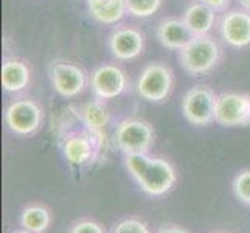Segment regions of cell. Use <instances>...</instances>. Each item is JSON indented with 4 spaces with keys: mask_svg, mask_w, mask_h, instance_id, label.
<instances>
[{
    "mask_svg": "<svg viewBox=\"0 0 250 233\" xmlns=\"http://www.w3.org/2000/svg\"><path fill=\"white\" fill-rule=\"evenodd\" d=\"M112 233H151L146 224L137 218H127L120 221L112 230Z\"/></svg>",
    "mask_w": 250,
    "mask_h": 233,
    "instance_id": "obj_21",
    "label": "cell"
},
{
    "mask_svg": "<svg viewBox=\"0 0 250 233\" xmlns=\"http://www.w3.org/2000/svg\"><path fill=\"white\" fill-rule=\"evenodd\" d=\"M221 47L208 34L196 36L189 44L179 51V63L191 76H199L211 72L221 61Z\"/></svg>",
    "mask_w": 250,
    "mask_h": 233,
    "instance_id": "obj_3",
    "label": "cell"
},
{
    "mask_svg": "<svg viewBox=\"0 0 250 233\" xmlns=\"http://www.w3.org/2000/svg\"><path fill=\"white\" fill-rule=\"evenodd\" d=\"M51 222L50 212L42 205H30L21 214V224L23 229L34 233L45 232Z\"/></svg>",
    "mask_w": 250,
    "mask_h": 233,
    "instance_id": "obj_18",
    "label": "cell"
},
{
    "mask_svg": "<svg viewBox=\"0 0 250 233\" xmlns=\"http://www.w3.org/2000/svg\"><path fill=\"white\" fill-rule=\"evenodd\" d=\"M157 233H189V232L179 226H163L157 230Z\"/></svg>",
    "mask_w": 250,
    "mask_h": 233,
    "instance_id": "obj_24",
    "label": "cell"
},
{
    "mask_svg": "<svg viewBox=\"0 0 250 233\" xmlns=\"http://www.w3.org/2000/svg\"><path fill=\"white\" fill-rule=\"evenodd\" d=\"M145 48V38L140 30L134 27H120L109 38V50L120 61H131L139 58Z\"/></svg>",
    "mask_w": 250,
    "mask_h": 233,
    "instance_id": "obj_12",
    "label": "cell"
},
{
    "mask_svg": "<svg viewBox=\"0 0 250 233\" xmlns=\"http://www.w3.org/2000/svg\"><path fill=\"white\" fill-rule=\"evenodd\" d=\"M125 165L139 187L149 196H163L176 185L177 174L174 167L162 157L127 154L125 155Z\"/></svg>",
    "mask_w": 250,
    "mask_h": 233,
    "instance_id": "obj_1",
    "label": "cell"
},
{
    "mask_svg": "<svg viewBox=\"0 0 250 233\" xmlns=\"http://www.w3.org/2000/svg\"><path fill=\"white\" fill-rule=\"evenodd\" d=\"M115 145L125 155L148 154L154 145V129L145 120L126 118L117 125Z\"/></svg>",
    "mask_w": 250,
    "mask_h": 233,
    "instance_id": "obj_4",
    "label": "cell"
},
{
    "mask_svg": "<svg viewBox=\"0 0 250 233\" xmlns=\"http://www.w3.org/2000/svg\"><path fill=\"white\" fill-rule=\"evenodd\" d=\"M104 145L103 131H93L84 123L81 127L67 131L62 137V154L73 167L90 165L98 159Z\"/></svg>",
    "mask_w": 250,
    "mask_h": 233,
    "instance_id": "obj_2",
    "label": "cell"
},
{
    "mask_svg": "<svg viewBox=\"0 0 250 233\" xmlns=\"http://www.w3.org/2000/svg\"><path fill=\"white\" fill-rule=\"evenodd\" d=\"M174 84V76L172 70L160 63H152L146 65L139 80H137V93L149 103H162L165 101L172 90Z\"/></svg>",
    "mask_w": 250,
    "mask_h": 233,
    "instance_id": "obj_6",
    "label": "cell"
},
{
    "mask_svg": "<svg viewBox=\"0 0 250 233\" xmlns=\"http://www.w3.org/2000/svg\"><path fill=\"white\" fill-rule=\"evenodd\" d=\"M13 233H34V232H30V230H27V229H23V230H16V232H13Z\"/></svg>",
    "mask_w": 250,
    "mask_h": 233,
    "instance_id": "obj_26",
    "label": "cell"
},
{
    "mask_svg": "<svg viewBox=\"0 0 250 233\" xmlns=\"http://www.w3.org/2000/svg\"><path fill=\"white\" fill-rule=\"evenodd\" d=\"M31 70L28 64L17 58H5L2 64V85L10 93L22 92L28 87Z\"/></svg>",
    "mask_w": 250,
    "mask_h": 233,
    "instance_id": "obj_14",
    "label": "cell"
},
{
    "mask_svg": "<svg viewBox=\"0 0 250 233\" xmlns=\"http://www.w3.org/2000/svg\"><path fill=\"white\" fill-rule=\"evenodd\" d=\"M78 115L81 118V122L87 126L89 129L93 131H103L109 120H110V112L106 105V100H92L78 110Z\"/></svg>",
    "mask_w": 250,
    "mask_h": 233,
    "instance_id": "obj_17",
    "label": "cell"
},
{
    "mask_svg": "<svg viewBox=\"0 0 250 233\" xmlns=\"http://www.w3.org/2000/svg\"><path fill=\"white\" fill-rule=\"evenodd\" d=\"M87 11L93 21L103 25H114L127 13L126 0H87Z\"/></svg>",
    "mask_w": 250,
    "mask_h": 233,
    "instance_id": "obj_15",
    "label": "cell"
},
{
    "mask_svg": "<svg viewBox=\"0 0 250 233\" xmlns=\"http://www.w3.org/2000/svg\"><path fill=\"white\" fill-rule=\"evenodd\" d=\"M90 87L97 98L112 100L126 90L127 78L120 67L114 64H103L92 72Z\"/></svg>",
    "mask_w": 250,
    "mask_h": 233,
    "instance_id": "obj_10",
    "label": "cell"
},
{
    "mask_svg": "<svg viewBox=\"0 0 250 233\" xmlns=\"http://www.w3.org/2000/svg\"><path fill=\"white\" fill-rule=\"evenodd\" d=\"M196 38V34L188 28L184 19H163L157 27V39L168 50L180 51Z\"/></svg>",
    "mask_w": 250,
    "mask_h": 233,
    "instance_id": "obj_13",
    "label": "cell"
},
{
    "mask_svg": "<svg viewBox=\"0 0 250 233\" xmlns=\"http://www.w3.org/2000/svg\"><path fill=\"white\" fill-rule=\"evenodd\" d=\"M219 33L221 38L235 48L250 45V11H226L219 21Z\"/></svg>",
    "mask_w": 250,
    "mask_h": 233,
    "instance_id": "obj_11",
    "label": "cell"
},
{
    "mask_svg": "<svg viewBox=\"0 0 250 233\" xmlns=\"http://www.w3.org/2000/svg\"><path fill=\"white\" fill-rule=\"evenodd\" d=\"M201 3L207 5L214 13H226L231 3V0H199Z\"/></svg>",
    "mask_w": 250,
    "mask_h": 233,
    "instance_id": "obj_23",
    "label": "cell"
},
{
    "mask_svg": "<svg viewBox=\"0 0 250 233\" xmlns=\"http://www.w3.org/2000/svg\"><path fill=\"white\" fill-rule=\"evenodd\" d=\"M218 95L208 85H194L189 89L182 100V112L187 122L196 126H207L214 122Z\"/></svg>",
    "mask_w": 250,
    "mask_h": 233,
    "instance_id": "obj_7",
    "label": "cell"
},
{
    "mask_svg": "<svg viewBox=\"0 0 250 233\" xmlns=\"http://www.w3.org/2000/svg\"><path fill=\"white\" fill-rule=\"evenodd\" d=\"M5 123L17 135H33L42 127L44 110L34 100H14L5 109Z\"/></svg>",
    "mask_w": 250,
    "mask_h": 233,
    "instance_id": "obj_5",
    "label": "cell"
},
{
    "mask_svg": "<svg viewBox=\"0 0 250 233\" xmlns=\"http://www.w3.org/2000/svg\"><path fill=\"white\" fill-rule=\"evenodd\" d=\"M184 21L188 25V28L191 30L196 36H207L214 27L216 13L207 5L197 2V3L189 5L185 10Z\"/></svg>",
    "mask_w": 250,
    "mask_h": 233,
    "instance_id": "obj_16",
    "label": "cell"
},
{
    "mask_svg": "<svg viewBox=\"0 0 250 233\" xmlns=\"http://www.w3.org/2000/svg\"><path fill=\"white\" fill-rule=\"evenodd\" d=\"M233 191L238 199L250 205V169H246L235 177L233 180Z\"/></svg>",
    "mask_w": 250,
    "mask_h": 233,
    "instance_id": "obj_20",
    "label": "cell"
},
{
    "mask_svg": "<svg viewBox=\"0 0 250 233\" xmlns=\"http://www.w3.org/2000/svg\"><path fill=\"white\" fill-rule=\"evenodd\" d=\"M239 2V5L244 8V10H247V11H250V0H238Z\"/></svg>",
    "mask_w": 250,
    "mask_h": 233,
    "instance_id": "obj_25",
    "label": "cell"
},
{
    "mask_svg": "<svg viewBox=\"0 0 250 233\" xmlns=\"http://www.w3.org/2000/svg\"><path fill=\"white\" fill-rule=\"evenodd\" d=\"M214 122L226 127L250 126V93L226 92L218 95Z\"/></svg>",
    "mask_w": 250,
    "mask_h": 233,
    "instance_id": "obj_9",
    "label": "cell"
},
{
    "mask_svg": "<svg viewBox=\"0 0 250 233\" xmlns=\"http://www.w3.org/2000/svg\"><path fill=\"white\" fill-rule=\"evenodd\" d=\"M70 233H104V230L95 221H80L72 227Z\"/></svg>",
    "mask_w": 250,
    "mask_h": 233,
    "instance_id": "obj_22",
    "label": "cell"
},
{
    "mask_svg": "<svg viewBox=\"0 0 250 233\" xmlns=\"http://www.w3.org/2000/svg\"><path fill=\"white\" fill-rule=\"evenodd\" d=\"M163 0H126L127 14H131L139 19H146L156 14Z\"/></svg>",
    "mask_w": 250,
    "mask_h": 233,
    "instance_id": "obj_19",
    "label": "cell"
},
{
    "mask_svg": "<svg viewBox=\"0 0 250 233\" xmlns=\"http://www.w3.org/2000/svg\"><path fill=\"white\" fill-rule=\"evenodd\" d=\"M51 87L62 98H75L84 92L87 85V75L80 65L64 59H56L48 67Z\"/></svg>",
    "mask_w": 250,
    "mask_h": 233,
    "instance_id": "obj_8",
    "label": "cell"
}]
</instances>
